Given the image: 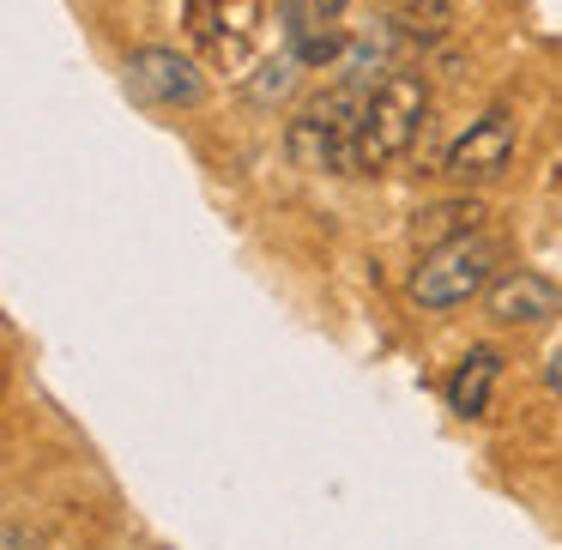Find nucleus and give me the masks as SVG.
I'll return each instance as SVG.
<instances>
[{"mask_svg": "<svg viewBox=\"0 0 562 550\" xmlns=\"http://www.w3.org/2000/svg\"><path fill=\"white\" fill-rule=\"evenodd\" d=\"M369 91L363 79H339L321 98H308L296 110V122L284 127V151L296 170H333V176H357V127H363Z\"/></svg>", "mask_w": 562, "mask_h": 550, "instance_id": "f257e3e1", "label": "nucleus"}, {"mask_svg": "<svg viewBox=\"0 0 562 550\" xmlns=\"http://www.w3.org/2000/svg\"><path fill=\"white\" fill-rule=\"evenodd\" d=\"M429 115V86L417 67H393L375 91H369L363 127H357V176L393 170L405 151L417 146V127Z\"/></svg>", "mask_w": 562, "mask_h": 550, "instance_id": "f03ea898", "label": "nucleus"}, {"mask_svg": "<svg viewBox=\"0 0 562 550\" xmlns=\"http://www.w3.org/2000/svg\"><path fill=\"white\" fill-rule=\"evenodd\" d=\"M490 267H496V243L477 231V236H460V243L429 248L405 291H412L417 308H460L477 291H490Z\"/></svg>", "mask_w": 562, "mask_h": 550, "instance_id": "7ed1b4c3", "label": "nucleus"}, {"mask_svg": "<svg viewBox=\"0 0 562 550\" xmlns=\"http://www.w3.org/2000/svg\"><path fill=\"white\" fill-rule=\"evenodd\" d=\"M122 86H127V98L146 103V110H188V103L206 98L200 67L176 49H134L122 61Z\"/></svg>", "mask_w": 562, "mask_h": 550, "instance_id": "20e7f679", "label": "nucleus"}, {"mask_svg": "<svg viewBox=\"0 0 562 550\" xmlns=\"http://www.w3.org/2000/svg\"><path fill=\"white\" fill-rule=\"evenodd\" d=\"M260 13H267V0H188V37L218 67H243Z\"/></svg>", "mask_w": 562, "mask_h": 550, "instance_id": "39448f33", "label": "nucleus"}, {"mask_svg": "<svg viewBox=\"0 0 562 550\" xmlns=\"http://www.w3.org/2000/svg\"><path fill=\"white\" fill-rule=\"evenodd\" d=\"M508 164H514V115L508 110H484L477 122H465V134L448 146L441 170H448L460 188H477V182H496Z\"/></svg>", "mask_w": 562, "mask_h": 550, "instance_id": "423d86ee", "label": "nucleus"}, {"mask_svg": "<svg viewBox=\"0 0 562 550\" xmlns=\"http://www.w3.org/2000/svg\"><path fill=\"white\" fill-rule=\"evenodd\" d=\"M484 315H490V321H502V327H532V321L562 315V291L544 279V272L514 267V272H502V279H490V291H484Z\"/></svg>", "mask_w": 562, "mask_h": 550, "instance_id": "0eeeda50", "label": "nucleus"}, {"mask_svg": "<svg viewBox=\"0 0 562 550\" xmlns=\"http://www.w3.org/2000/svg\"><path fill=\"white\" fill-rule=\"evenodd\" d=\"M496 381H502V351L496 345H472L448 375V412L453 417H484Z\"/></svg>", "mask_w": 562, "mask_h": 550, "instance_id": "6e6552de", "label": "nucleus"}, {"mask_svg": "<svg viewBox=\"0 0 562 550\" xmlns=\"http://www.w3.org/2000/svg\"><path fill=\"white\" fill-rule=\"evenodd\" d=\"M484 218H490V212H484V200H477V194L436 200V206H424V212L412 218V243L429 255V248H441V243H460V236H477V231H484Z\"/></svg>", "mask_w": 562, "mask_h": 550, "instance_id": "1a4fd4ad", "label": "nucleus"}, {"mask_svg": "<svg viewBox=\"0 0 562 550\" xmlns=\"http://www.w3.org/2000/svg\"><path fill=\"white\" fill-rule=\"evenodd\" d=\"M400 31L417 43H441L453 31V7L448 0H405L400 7Z\"/></svg>", "mask_w": 562, "mask_h": 550, "instance_id": "9d476101", "label": "nucleus"}, {"mask_svg": "<svg viewBox=\"0 0 562 550\" xmlns=\"http://www.w3.org/2000/svg\"><path fill=\"white\" fill-rule=\"evenodd\" d=\"M296 67H303V55H296V49H284L279 61H267V67H260L267 79H255V86H248V98H255V103H272L284 86H291V74H296Z\"/></svg>", "mask_w": 562, "mask_h": 550, "instance_id": "9b49d317", "label": "nucleus"}, {"mask_svg": "<svg viewBox=\"0 0 562 550\" xmlns=\"http://www.w3.org/2000/svg\"><path fill=\"white\" fill-rule=\"evenodd\" d=\"M544 388H550V393H562V345L550 351V363H544Z\"/></svg>", "mask_w": 562, "mask_h": 550, "instance_id": "f8f14e48", "label": "nucleus"}, {"mask_svg": "<svg viewBox=\"0 0 562 550\" xmlns=\"http://www.w3.org/2000/svg\"><path fill=\"white\" fill-rule=\"evenodd\" d=\"M7 550H37V538H25V526L7 520Z\"/></svg>", "mask_w": 562, "mask_h": 550, "instance_id": "ddd939ff", "label": "nucleus"}, {"mask_svg": "<svg viewBox=\"0 0 562 550\" xmlns=\"http://www.w3.org/2000/svg\"><path fill=\"white\" fill-rule=\"evenodd\" d=\"M345 7H351V0H315V13H321V19H339Z\"/></svg>", "mask_w": 562, "mask_h": 550, "instance_id": "4468645a", "label": "nucleus"}]
</instances>
